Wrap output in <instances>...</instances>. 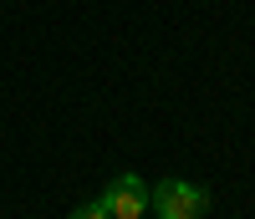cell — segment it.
<instances>
[{
    "label": "cell",
    "mask_w": 255,
    "mask_h": 219,
    "mask_svg": "<svg viewBox=\"0 0 255 219\" xmlns=\"http://www.w3.org/2000/svg\"><path fill=\"white\" fill-rule=\"evenodd\" d=\"M97 204L108 209L113 219H143L148 214V184L138 179V173H113Z\"/></svg>",
    "instance_id": "2"
},
{
    "label": "cell",
    "mask_w": 255,
    "mask_h": 219,
    "mask_svg": "<svg viewBox=\"0 0 255 219\" xmlns=\"http://www.w3.org/2000/svg\"><path fill=\"white\" fill-rule=\"evenodd\" d=\"M148 209L158 219H199L209 209V194L199 184H184V179H158L148 189Z\"/></svg>",
    "instance_id": "1"
},
{
    "label": "cell",
    "mask_w": 255,
    "mask_h": 219,
    "mask_svg": "<svg viewBox=\"0 0 255 219\" xmlns=\"http://www.w3.org/2000/svg\"><path fill=\"white\" fill-rule=\"evenodd\" d=\"M67 219H113V214L102 209V204H82V209H72Z\"/></svg>",
    "instance_id": "3"
}]
</instances>
